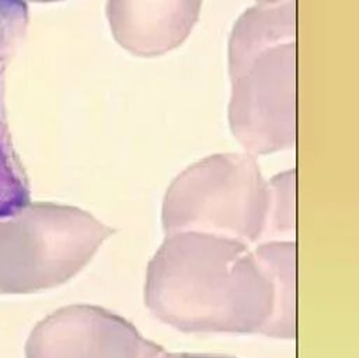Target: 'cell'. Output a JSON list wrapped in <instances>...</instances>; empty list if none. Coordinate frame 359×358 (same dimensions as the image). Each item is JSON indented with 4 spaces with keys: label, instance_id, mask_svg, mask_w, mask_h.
I'll use <instances>...</instances> for the list:
<instances>
[{
    "label": "cell",
    "instance_id": "cell-7",
    "mask_svg": "<svg viewBox=\"0 0 359 358\" xmlns=\"http://www.w3.org/2000/svg\"><path fill=\"white\" fill-rule=\"evenodd\" d=\"M296 233V171L287 168L266 180L264 240H293Z\"/></svg>",
    "mask_w": 359,
    "mask_h": 358
},
{
    "label": "cell",
    "instance_id": "cell-4",
    "mask_svg": "<svg viewBox=\"0 0 359 358\" xmlns=\"http://www.w3.org/2000/svg\"><path fill=\"white\" fill-rule=\"evenodd\" d=\"M28 24L24 0H0V219L18 215L29 202V185L7 129L3 81L7 65Z\"/></svg>",
    "mask_w": 359,
    "mask_h": 358
},
{
    "label": "cell",
    "instance_id": "cell-6",
    "mask_svg": "<svg viewBox=\"0 0 359 358\" xmlns=\"http://www.w3.org/2000/svg\"><path fill=\"white\" fill-rule=\"evenodd\" d=\"M254 254L269 278L273 303L261 334L276 340L296 337V243L294 240H264Z\"/></svg>",
    "mask_w": 359,
    "mask_h": 358
},
{
    "label": "cell",
    "instance_id": "cell-5",
    "mask_svg": "<svg viewBox=\"0 0 359 358\" xmlns=\"http://www.w3.org/2000/svg\"><path fill=\"white\" fill-rule=\"evenodd\" d=\"M296 42V0H257L236 20L227 45L229 74L275 46Z\"/></svg>",
    "mask_w": 359,
    "mask_h": 358
},
{
    "label": "cell",
    "instance_id": "cell-1",
    "mask_svg": "<svg viewBox=\"0 0 359 358\" xmlns=\"http://www.w3.org/2000/svg\"><path fill=\"white\" fill-rule=\"evenodd\" d=\"M230 76L229 126L257 157L296 145V42L262 52Z\"/></svg>",
    "mask_w": 359,
    "mask_h": 358
},
{
    "label": "cell",
    "instance_id": "cell-8",
    "mask_svg": "<svg viewBox=\"0 0 359 358\" xmlns=\"http://www.w3.org/2000/svg\"><path fill=\"white\" fill-rule=\"evenodd\" d=\"M28 1H35V3H48V1H59V0H28Z\"/></svg>",
    "mask_w": 359,
    "mask_h": 358
},
{
    "label": "cell",
    "instance_id": "cell-3",
    "mask_svg": "<svg viewBox=\"0 0 359 358\" xmlns=\"http://www.w3.org/2000/svg\"><path fill=\"white\" fill-rule=\"evenodd\" d=\"M202 0H108L107 17L116 42L137 56H158L191 34Z\"/></svg>",
    "mask_w": 359,
    "mask_h": 358
},
{
    "label": "cell",
    "instance_id": "cell-2",
    "mask_svg": "<svg viewBox=\"0 0 359 358\" xmlns=\"http://www.w3.org/2000/svg\"><path fill=\"white\" fill-rule=\"evenodd\" d=\"M171 201L180 215L219 229L223 237L247 244L262 239L266 180L248 153L202 160L180 178Z\"/></svg>",
    "mask_w": 359,
    "mask_h": 358
},
{
    "label": "cell",
    "instance_id": "cell-9",
    "mask_svg": "<svg viewBox=\"0 0 359 358\" xmlns=\"http://www.w3.org/2000/svg\"><path fill=\"white\" fill-rule=\"evenodd\" d=\"M255 1H257V0H255Z\"/></svg>",
    "mask_w": 359,
    "mask_h": 358
}]
</instances>
